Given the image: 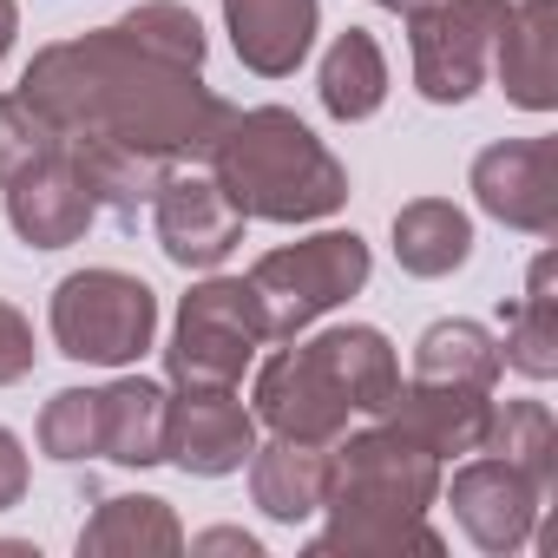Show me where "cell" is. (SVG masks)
<instances>
[{"label":"cell","instance_id":"cell-26","mask_svg":"<svg viewBox=\"0 0 558 558\" xmlns=\"http://www.w3.org/2000/svg\"><path fill=\"white\" fill-rule=\"evenodd\" d=\"M316 558H395V551H421V558H440L447 538L427 525V512H368V519H329L316 538H310Z\"/></svg>","mask_w":558,"mask_h":558},{"label":"cell","instance_id":"cell-22","mask_svg":"<svg viewBox=\"0 0 558 558\" xmlns=\"http://www.w3.org/2000/svg\"><path fill=\"white\" fill-rule=\"evenodd\" d=\"M316 93H323V112L342 119V125H362L381 112L388 99V53L368 27H349L329 40L323 66H316Z\"/></svg>","mask_w":558,"mask_h":558},{"label":"cell","instance_id":"cell-11","mask_svg":"<svg viewBox=\"0 0 558 558\" xmlns=\"http://www.w3.org/2000/svg\"><path fill=\"white\" fill-rule=\"evenodd\" d=\"M256 453V414L236 388H178L165 408V460L191 480H230Z\"/></svg>","mask_w":558,"mask_h":558},{"label":"cell","instance_id":"cell-31","mask_svg":"<svg viewBox=\"0 0 558 558\" xmlns=\"http://www.w3.org/2000/svg\"><path fill=\"white\" fill-rule=\"evenodd\" d=\"M21 493H27V447H21V434L0 427V512L21 506Z\"/></svg>","mask_w":558,"mask_h":558},{"label":"cell","instance_id":"cell-25","mask_svg":"<svg viewBox=\"0 0 558 558\" xmlns=\"http://www.w3.org/2000/svg\"><path fill=\"white\" fill-rule=\"evenodd\" d=\"M480 453L532 473L545 493H558V427H551V408L545 401H493V421H486V440Z\"/></svg>","mask_w":558,"mask_h":558},{"label":"cell","instance_id":"cell-20","mask_svg":"<svg viewBox=\"0 0 558 558\" xmlns=\"http://www.w3.org/2000/svg\"><path fill=\"white\" fill-rule=\"evenodd\" d=\"M145 551H184V525L158 493L99 499V512L80 525V558H145Z\"/></svg>","mask_w":558,"mask_h":558},{"label":"cell","instance_id":"cell-12","mask_svg":"<svg viewBox=\"0 0 558 558\" xmlns=\"http://www.w3.org/2000/svg\"><path fill=\"white\" fill-rule=\"evenodd\" d=\"M151 223H158V250L178 269H217L236 243H243V210L217 191L210 171H171L151 197Z\"/></svg>","mask_w":558,"mask_h":558},{"label":"cell","instance_id":"cell-1","mask_svg":"<svg viewBox=\"0 0 558 558\" xmlns=\"http://www.w3.org/2000/svg\"><path fill=\"white\" fill-rule=\"evenodd\" d=\"M21 99H34L60 138H112L165 165L210 158L230 125V99L204 86V66H178L138 47L119 21L80 40H53L27 60Z\"/></svg>","mask_w":558,"mask_h":558},{"label":"cell","instance_id":"cell-5","mask_svg":"<svg viewBox=\"0 0 558 558\" xmlns=\"http://www.w3.org/2000/svg\"><path fill=\"white\" fill-rule=\"evenodd\" d=\"M368 269H375V256H368V243L355 230H316L303 243L263 250L250 263V290L263 303L269 342H296L329 310H342L349 296H362L368 290Z\"/></svg>","mask_w":558,"mask_h":558},{"label":"cell","instance_id":"cell-13","mask_svg":"<svg viewBox=\"0 0 558 558\" xmlns=\"http://www.w3.org/2000/svg\"><path fill=\"white\" fill-rule=\"evenodd\" d=\"M0 191H8V223H14V236H21L27 250H66V243H80V236L93 230V217H99V204H93L86 178L73 171L66 145H60L47 165L21 171L14 184H0Z\"/></svg>","mask_w":558,"mask_h":558},{"label":"cell","instance_id":"cell-27","mask_svg":"<svg viewBox=\"0 0 558 558\" xmlns=\"http://www.w3.org/2000/svg\"><path fill=\"white\" fill-rule=\"evenodd\" d=\"M40 453L60 466L99 460V388H60L40 408Z\"/></svg>","mask_w":558,"mask_h":558},{"label":"cell","instance_id":"cell-18","mask_svg":"<svg viewBox=\"0 0 558 558\" xmlns=\"http://www.w3.org/2000/svg\"><path fill=\"white\" fill-rule=\"evenodd\" d=\"M165 408L171 388L145 381V375H119L112 388H99V460L112 466H158L165 460Z\"/></svg>","mask_w":558,"mask_h":558},{"label":"cell","instance_id":"cell-24","mask_svg":"<svg viewBox=\"0 0 558 558\" xmlns=\"http://www.w3.org/2000/svg\"><path fill=\"white\" fill-rule=\"evenodd\" d=\"M414 375L421 381H453V388H493L506 375L499 362V336L473 316H447V323H427L421 342H414Z\"/></svg>","mask_w":558,"mask_h":558},{"label":"cell","instance_id":"cell-32","mask_svg":"<svg viewBox=\"0 0 558 558\" xmlns=\"http://www.w3.org/2000/svg\"><path fill=\"white\" fill-rule=\"evenodd\" d=\"M191 551H243V558H256L263 545H256V532H243V525H210V532L191 538Z\"/></svg>","mask_w":558,"mask_h":558},{"label":"cell","instance_id":"cell-23","mask_svg":"<svg viewBox=\"0 0 558 558\" xmlns=\"http://www.w3.org/2000/svg\"><path fill=\"white\" fill-rule=\"evenodd\" d=\"M558 256L545 250L525 276V296L506 310V336H499V362L519 368L525 381H551L558 375V296H551Z\"/></svg>","mask_w":558,"mask_h":558},{"label":"cell","instance_id":"cell-30","mask_svg":"<svg viewBox=\"0 0 558 558\" xmlns=\"http://www.w3.org/2000/svg\"><path fill=\"white\" fill-rule=\"evenodd\" d=\"M34 323L14 310V303H0V388H14V381H27L34 375Z\"/></svg>","mask_w":558,"mask_h":558},{"label":"cell","instance_id":"cell-28","mask_svg":"<svg viewBox=\"0 0 558 558\" xmlns=\"http://www.w3.org/2000/svg\"><path fill=\"white\" fill-rule=\"evenodd\" d=\"M60 145H66V138L53 132V119H47L34 99H21V93H0V184H14L21 171L47 165Z\"/></svg>","mask_w":558,"mask_h":558},{"label":"cell","instance_id":"cell-10","mask_svg":"<svg viewBox=\"0 0 558 558\" xmlns=\"http://www.w3.org/2000/svg\"><path fill=\"white\" fill-rule=\"evenodd\" d=\"M473 204L525 236H558V138H499L466 171Z\"/></svg>","mask_w":558,"mask_h":558},{"label":"cell","instance_id":"cell-35","mask_svg":"<svg viewBox=\"0 0 558 558\" xmlns=\"http://www.w3.org/2000/svg\"><path fill=\"white\" fill-rule=\"evenodd\" d=\"M0 558H40V551H34L27 538H0Z\"/></svg>","mask_w":558,"mask_h":558},{"label":"cell","instance_id":"cell-16","mask_svg":"<svg viewBox=\"0 0 558 558\" xmlns=\"http://www.w3.org/2000/svg\"><path fill=\"white\" fill-rule=\"evenodd\" d=\"M223 27L256 80H290L316 47L323 0H223Z\"/></svg>","mask_w":558,"mask_h":558},{"label":"cell","instance_id":"cell-15","mask_svg":"<svg viewBox=\"0 0 558 558\" xmlns=\"http://www.w3.org/2000/svg\"><path fill=\"white\" fill-rule=\"evenodd\" d=\"M493 73L519 112L558 106V0H512L493 40Z\"/></svg>","mask_w":558,"mask_h":558},{"label":"cell","instance_id":"cell-7","mask_svg":"<svg viewBox=\"0 0 558 558\" xmlns=\"http://www.w3.org/2000/svg\"><path fill=\"white\" fill-rule=\"evenodd\" d=\"M512 0H434L408 14V53H414V86L427 106H466L493 66V40Z\"/></svg>","mask_w":558,"mask_h":558},{"label":"cell","instance_id":"cell-3","mask_svg":"<svg viewBox=\"0 0 558 558\" xmlns=\"http://www.w3.org/2000/svg\"><path fill=\"white\" fill-rule=\"evenodd\" d=\"M47 329L66 362L132 368L158 342V290L112 263L73 269V276H60V290L47 303Z\"/></svg>","mask_w":558,"mask_h":558},{"label":"cell","instance_id":"cell-29","mask_svg":"<svg viewBox=\"0 0 558 558\" xmlns=\"http://www.w3.org/2000/svg\"><path fill=\"white\" fill-rule=\"evenodd\" d=\"M119 27H125L138 47H151V53H165V60H178V66H204V53H210L197 14L178 8V0H145V8H132Z\"/></svg>","mask_w":558,"mask_h":558},{"label":"cell","instance_id":"cell-6","mask_svg":"<svg viewBox=\"0 0 558 558\" xmlns=\"http://www.w3.org/2000/svg\"><path fill=\"white\" fill-rule=\"evenodd\" d=\"M263 342H269V323H263L250 276H204L178 303L165 375L171 388H236Z\"/></svg>","mask_w":558,"mask_h":558},{"label":"cell","instance_id":"cell-33","mask_svg":"<svg viewBox=\"0 0 558 558\" xmlns=\"http://www.w3.org/2000/svg\"><path fill=\"white\" fill-rule=\"evenodd\" d=\"M14 34H21V8H14V0H0V60L14 53Z\"/></svg>","mask_w":558,"mask_h":558},{"label":"cell","instance_id":"cell-34","mask_svg":"<svg viewBox=\"0 0 558 558\" xmlns=\"http://www.w3.org/2000/svg\"><path fill=\"white\" fill-rule=\"evenodd\" d=\"M375 8H388V14H401V21H408V14H421V8H434V0H375Z\"/></svg>","mask_w":558,"mask_h":558},{"label":"cell","instance_id":"cell-19","mask_svg":"<svg viewBox=\"0 0 558 558\" xmlns=\"http://www.w3.org/2000/svg\"><path fill=\"white\" fill-rule=\"evenodd\" d=\"M316 342V355L329 362V375L342 381V395H349V408L362 414V421H375L388 401H395V388H401V355H395V342L375 329V323H336V329H323V336H310Z\"/></svg>","mask_w":558,"mask_h":558},{"label":"cell","instance_id":"cell-21","mask_svg":"<svg viewBox=\"0 0 558 558\" xmlns=\"http://www.w3.org/2000/svg\"><path fill=\"white\" fill-rule=\"evenodd\" d=\"M473 256V217L453 197H414L395 210V263L408 276H453Z\"/></svg>","mask_w":558,"mask_h":558},{"label":"cell","instance_id":"cell-9","mask_svg":"<svg viewBox=\"0 0 558 558\" xmlns=\"http://www.w3.org/2000/svg\"><path fill=\"white\" fill-rule=\"evenodd\" d=\"M440 493H447L460 532H466L486 558L525 551L532 532H538V512H545V499H551L532 473H519V466H506V460H493V453L453 466V480H440Z\"/></svg>","mask_w":558,"mask_h":558},{"label":"cell","instance_id":"cell-8","mask_svg":"<svg viewBox=\"0 0 558 558\" xmlns=\"http://www.w3.org/2000/svg\"><path fill=\"white\" fill-rule=\"evenodd\" d=\"M250 414H256V427H269V434H283V440H316V447H329V440L355 421L342 381L329 375V362H323L316 342H303V336H296L290 349H276V355L256 368Z\"/></svg>","mask_w":558,"mask_h":558},{"label":"cell","instance_id":"cell-14","mask_svg":"<svg viewBox=\"0 0 558 558\" xmlns=\"http://www.w3.org/2000/svg\"><path fill=\"white\" fill-rule=\"evenodd\" d=\"M381 421H395L408 440H421L434 460L453 453H480L486 421H493V388H453V381H421L408 375L395 388V401L381 408Z\"/></svg>","mask_w":558,"mask_h":558},{"label":"cell","instance_id":"cell-4","mask_svg":"<svg viewBox=\"0 0 558 558\" xmlns=\"http://www.w3.org/2000/svg\"><path fill=\"white\" fill-rule=\"evenodd\" d=\"M447 480V460H434L421 440H408L395 421H368V427H342L329 440V493L323 512L329 519H368V512H434Z\"/></svg>","mask_w":558,"mask_h":558},{"label":"cell","instance_id":"cell-17","mask_svg":"<svg viewBox=\"0 0 558 558\" xmlns=\"http://www.w3.org/2000/svg\"><path fill=\"white\" fill-rule=\"evenodd\" d=\"M323 493H329V447L283 440V434L256 440V453H250V499H256L263 519L303 525V519L323 512Z\"/></svg>","mask_w":558,"mask_h":558},{"label":"cell","instance_id":"cell-2","mask_svg":"<svg viewBox=\"0 0 558 558\" xmlns=\"http://www.w3.org/2000/svg\"><path fill=\"white\" fill-rule=\"evenodd\" d=\"M204 165L217 191L256 223H316L349 204V165L290 106L230 112Z\"/></svg>","mask_w":558,"mask_h":558}]
</instances>
